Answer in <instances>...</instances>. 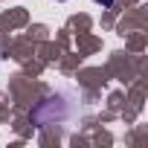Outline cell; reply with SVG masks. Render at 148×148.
Instances as JSON below:
<instances>
[{"label":"cell","instance_id":"obj_1","mask_svg":"<svg viewBox=\"0 0 148 148\" xmlns=\"http://www.w3.org/2000/svg\"><path fill=\"white\" fill-rule=\"evenodd\" d=\"M93 3H99V6H113L116 0H93Z\"/></svg>","mask_w":148,"mask_h":148}]
</instances>
